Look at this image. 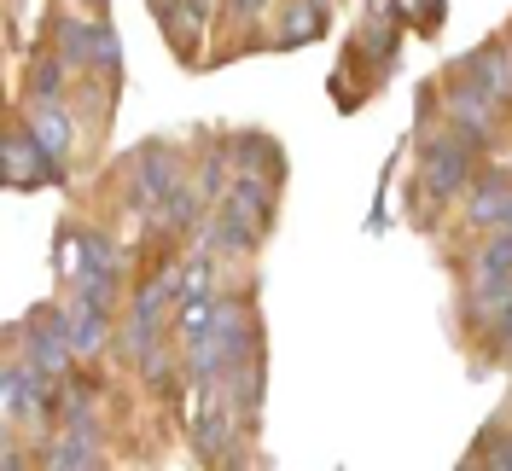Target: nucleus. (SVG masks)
<instances>
[{"label": "nucleus", "mask_w": 512, "mask_h": 471, "mask_svg": "<svg viewBox=\"0 0 512 471\" xmlns=\"http://www.w3.org/2000/svg\"><path fill=\"white\" fill-rule=\"evenodd\" d=\"M419 181L431 187V198H460L478 181V146L466 134H448V128H425L419 140Z\"/></svg>", "instance_id": "f257e3e1"}, {"label": "nucleus", "mask_w": 512, "mask_h": 471, "mask_svg": "<svg viewBox=\"0 0 512 471\" xmlns=\"http://www.w3.org/2000/svg\"><path fill=\"white\" fill-rule=\"evenodd\" d=\"M6 181H12V187H59L64 169L30 128H12V134H6Z\"/></svg>", "instance_id": "f03ea898"}, {"label": "nucleus", "mask_w": 512, "mask_h": 471, "mask_svg": "<svg viewBox=\"0 0 512 471\" xmlns=\"http://www.w3.org/2000/svg\"><path fill=\"white\" fill-rule=\"evenodd\" d=\"M12 338H24L30 361L53 378L70 373V361H76V344H70V332H64V314H35L30 326H18Z\"/></svg>", "instance_id": "7ed1b4c3"}, {"label": "nucleus", "mask_w": 512, "mask_h": 471, "mask_svg": "<svg viewBox=\"0 0 512 471\" xmlns=\"http://www.w3.org/2000/svg\"><path fill=\"white\" fill-rule=\"evenodd\" d=\"M181 181H187V169H181V157L169 152V146H146V152L134 157V204L140 210H158Z\"/></svg>", "instance_id": "20e7f679"}, {"label": "nucleus", "mask_w": 512, "mask_h": 471, "mask_svg": "<svg viewBox=\"0 0 512 471\" xmlns=\"http://www.w3.org/2000/svg\"><path fill=\"white\" fill-rule=\"evenodd\" d=\"M198 245H204L210 256H233V262H245V256L262 245V227H256L245 210H233V204L222 198V204H216V216L204 221V239H198Z\"/></svg>", "instance_id": "39448f33"}, {"label": "nucleus", "mask_w": 512, "mask_h": 471, "mask_svg": "<svg viewBox=\"0 0 512 471\" xmlns=\"http://www.w3.org/2000/svg\"><path fill=\"white\" fill-rule=\"evenodd\" d=\"M495 111H501V99H489L472 76H460V82L448 88V117L460 123V134H466L472 146H489V140H495Z\"/></svg>", "instance_id": "423d86ee"}, {"label": "nucleus", "mask_w": 512, "mask_h": 471, "mask_svg": "<svg viewBox=\"0 0 512 471\" xmlns=\"http://www.w3.org/2000/svg\"><path fill=\"white\" fill-rule=\"evenodd\" d=\"M466 221L483 233H512V181L507 175H478L466 198Z\"/></svg>", "instance_id": "0eeeda50"}, {"label": "nucleus", "mask_w": 512, "mask_h": 471, "mask_svg": "<svg viewBox=\"0 0 512 471\" xmlns=\"http://www.w3.org/2000/svg\"><path fill=\"white\" fill-rule=\"evenodd\" d=\"M233 419H239V408L204 396V408L192 413V448H198V460H222L227 448H233Z\"/></svg>", "instance_id": "6e6552de"}, {"label": "nucleus", "mask_w": 512, "mask_h": 471, "mask_svg": "<svg viewBox=\"0 0 512 471\" xmlns=\"http://www.w3.org/2000/svg\"><path fill=\"white\" fill-rule=\"evenodd\" d=\"M460 76H472L483 94L501 99V105L512 99V53H507V47H478V53H466Z\"/></svg>", "instance_id": "1a4fd4ad"}, {"label": "nucleus", "mask_w": 512, "mask_h": 471, "mask_svg": "<svg viewBox=\"0 0 512 471\" xmlns=\"http://www.w3.org/2000/svg\"><path fill=\"white\" fill-rule=\"evenodd\" d=\"M64 332H70L76 355H99V349H105V338H111L105 303H94V297H76V303L64 309Z\"/></svg>", "instance_id": "9d476101"}, {"label": "nucleus", "mask_w": 512, "mask_h": 471, "mask_svg": "<svg viewBox=\"0 0 512 471\" xmlns=\"http://www.w3.org/2000/svg\"><path fill=\"white\" fill-rule=\"evenodd\" d=\"M227 204H233V210H245L262 233L274 227V192H268V175H256V169H245V175L227 187Z\"/></svg>", "instance_id": "9b49d317"}, {"label": "nucleus", "mask_w": 512, "mask_h": 471, "mask_svg": "<svg viewBox=\"0 0 512 471\" xmlns=\"http://www.w3.org/2000/svg\"><path fill=\"white\" fill-rule=\"evenodd\" d=\"M320 30H326V0H291L286 18H280V47L320 41Z\"/></svg>", "instance_id": "f8f14e48"}, {"label": "nucleus", "mask_w": 512, "mask_h": 471, "mask_svg": "<svg viewBox=\"0 0 512 471\" xmlns=\"http://www.w3.org/2000/svg\"><path fill=\"white\" fill-rule=\"evenodd\" d=\"M489 280H512V233H489L472 256V285H489Z\"/></svg>", "instance_id": "ddd939ff"}, {"label": "nucleus", "mask_w": 512, "mask_h": 471, "mask_svg": "<svg viewBox=\"0 0 512 471\" xmlns=\"http://www.w3.org/2000/svg\"><path fill=\"white\" fill-rule=\"evenodd\" d=\"M198 198H204V192L181 181V187L169 192L158 210H152V227H158V233H181V227H192V216H198Z\"/></svg>", "instance_id": "4468645a"}, {"label": "nucleus", "mask_w": 512, "mask_h": 471, "mask_svg": "<svg viewBox=\"0 0 512 471\" xmlns=\"http://www.w3.org/2000/svg\"><path fill=\"white\" fill-rule=\"evenodd\" d=\"M41 466H53V471L99 466V460H94V437H88V431H64L59 442H47V454H41Z\"/></svg>", "instance_id": "2eb2a0df"}, {"label": "nucleus", "mask_w": 512, "mask_h": 471, "mask_svg": "<svg viewBox=\"0 0 512 471\" xmlns=\"http://www.w3.org/2000/svg\"><path fill=\"white\" fill-rule=\"evenodd\" d=\"M30 134L47 146L53 157L70 152V117H64L59 105H30Z\"/></svg>", "instance_id": "dca6fc26"}, {"label": "nucleus", "mask_w": 512, "mask_h": 471, "mask_svg": "<svg viewBox=\"0 0 512 471\" xmlns=\"http://www.w3.org/2000/svg\"><path fill=\"white\" fill-rule=\"evenodd\" d=\"M94 35L82 18H59V59L64 64H94Z\"/></svg>", "instance_id": "f3484780"}, {"label": "nucleus", "mask_w": 512, "mask_h": 471, "mask_svg": "<svg viewBox=\"0 0 512 471\" xmlns=\"http://www.w3.org/2000/svg\"><path fill=\"white\" fill-rule=\"evenodd\" d=\"M59 76H64V59H41L30 70V99L35 105H59Z\"/></svg>", "instance_id": "a211bd4d"}, {"label": "nucleus", "mask_w": 512, "mask_h": 471, "mask_svg": "<svg viewBox=\"0 0 512 471\" xmlns=\"http://www.w3.org/2000/svg\"><path fill=\"white\" fill-rule=\"evenodd\" d=\"M94 64L111 76V82H117V70H123V47H117V35H111V30L94 35Z\"/></svg>", "instance_id": "6ab92c4d"}, {"label": "nucleus", "mask_w": 512, "mask_h": 471, "mask_svg": "<svg viewBox=\"0 0 512 471\" xmlns=\"http://www.w3.org/2000/svg\"><path fill=\"white\" fill-rule=\"evenodd\" d=\"M222 169H227V152L216 146V152L204 157V169H198V192H204V198H216V192H222Z\"/></svg>", "instance_id": "aec40b11"}, {"label": "nucleus", "mask_w": 512, "mask_h": 471, "mask_svg": "<svg viewBox=\"0 0 512 471\" xmlns=\"http://www.w3.org/2000/svg\"><path fill=\"white\" fill-rule=\"evenodd\" d=\"M262 6H268V0H227V12H233V18H256Z\"/></svg>", "instance_id": "412c9836"}]
</instances>
